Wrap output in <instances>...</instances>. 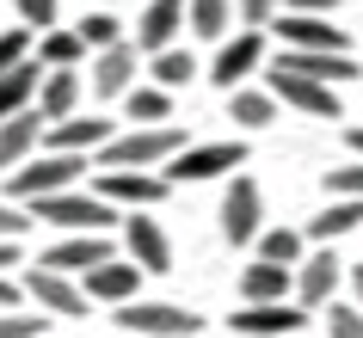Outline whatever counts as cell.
<instances>
[{
    "label": "cell",
    "instance_id": "cell-1",
    "mask_svg": "<svg viewBox=\"0 0 363 338\" xmlns=\"http://www.w3.org/2000/svg\"><path fill=\"white\" fill-rule=\"evenodd\" d=\"M191 142H185V130L179 123H135L130 135H111L105 148H99V167L105 172H154L167 167L172 154H185Z\"/></svg>",
    "mask_w": 363,
    "mask_h": 338
},
{
    "label": "cell",
    "instance_id": "cell-2",
    "mask_svg": "<svg viewBox=\"0 0 363 338\" xmlns=\"http://www.w3.org/2000/svg\"><path fill=\"white\" fill-rule=\"evenodd\" d=\"M86 154H50L43 148L38 160H25L19 172H6V191H13V203H43V197H62V191H80V179H86Z\"/></svg>",
    "mask_w": 363,
    "mask_h": 338
},
{
    "label": "cell",
    "instance_id": "cell-3",
    "mask_svg": "<svg viewBox=\"0 0 363 338\" xmlns=\"http://www.w3.org/2000/svg\"><path fill=\"white\" fill-rule=\"evenodd\" d=\"M31 215L50 227H62V234H111V227H123V209H111L99 191H62V197H43V203H31Z\"/></svg>",
    "mask_w": 363,
    "mask_h": 338
},
{
    "label": "cell",
    "instance_id": "cell-4",
    "mask_svg": "<svg viewBox=\"0 0 363 338\" xmlns=\"http://www.w3.org/2000/svg\"><path fill=\"white\" fill-rule=\"evenodd\" d=\"M111 320L123 326V338H197L203 332V314L172 308V301H142V295L111 308Z\"/></svg>",
    "mask_w": 363,
    "mask_h": 338
},
{
    "label": "cell",
    "instance_id": "cell-5",
    "mask_svg": "<svg viewBox=\"0 0 363 338\" xmlns=\"http://www.w3.org/2000/svg\"><path fill=\"white\" fill-rule=\"evenodd\" d=\"M234 167H247V142L240 135H228V142H191L185 154H172L160 172H167L172 185H203V179H222Z\"/></svg>",
    "mask_w": 363,
    "mask_h": 338
},
{
    "label": "cell",
    "instance_id": "cell-6",
    "mask_svg": "<svg viewBox=\"0 0 363 338\" xmlns=\"http://www.w3.org/2000/svg\"><path fill=\"white\" fill-rule=\"evenodd\" d=\"M259 234H265V191H259V179L234 172L228 197H222V240L228 246H252Z\"/></svg>",
    "mask_w": 363,
    "mask_h": 338
},
{
    "label": "cell",
    "instance_id": "cell-7",
    "mask_svg": "<svg viewBox=\"0 0 363 338\" xmlns=\"http://www.w3.org/2000/svg\"><path fill=\"white\" fill-rule=\"evenodd\" d=\"M19 289L31 295V308L50 320H80L86 314V289H80L74 277H62V271H43V264H31L19 277Z\"/></svg>",
    "mask_w": 363,
    "mask_h": 338
},
{
    "label": "cell",
    "instance_id": "cell-8",
    "mask_svg": "<svg viewBox=\"0 0 363 338\" xmlns=\"http://www.w3.org/2000/svg\"><path fill=\"white\" fill-rule=\"evenodd\" d=\"M339 283H345V259L333 246H320V252H308V259L296 264V301H302L308 314L333 308V301H339Z\"/></svg>",
    "mask_w": 363,
    "mask_h": 338
},
{
    "label": "cell",
    "instance_id": "cell-9",
    "mask_svg": "<svg viewBox=\"0 0 363 338\" xmlns=\"http://www.w3.org/2000/svg\"><path fill=\"white\" fill-rule=\"evenodd\" d=\"M99 197L111 209H123V215H135V209H154V203H167V191H172V179L167 172H105L99 179Z\"/></svg>",
    "mask_w": 363,
    "mask_h": 338
},
{
    "label": "cell",
    "instance_id": "cell-10",
    "mask_svg": "<svg viewBox=\"0 0 363 338\" xmlns=\"http://www.w3.org/2000/svg\"><path fill=\"white\" fill-rule=\"evenodd\" d=\"M271 98L289 105V111H302V117H345L339 111V86L308 80V74H289V68H271Z\"/></svg>",
    "mask_w": 363,
    "mask_h": 338
},
{
    "label": "cell",
    "instance_id": "cell-11",
    "mask_svg": "<svg viewBox=\"0 0 363 338\" xmlns=\"http://www.w3.org/2000/svg\"><path fill=\"white\" fill-rule=\"evenodd\" d=\"M123 259H130V264H142L148 277L172 271V240H167V227L154 222L148 209H135V215H123Z\"/></svg>",
    "mask_w": 363,
    "mask_h": 338
},
{
    "label": "cell",
    "instance_id": "cell-12",
    "mask_svg": "<svg viewBox=\"0 0 363 338\" xmlns=\"http://www.w3.org/2000/svg\"><path fill=\"white\" fill-rule=\"evenodd\" d=\"M259 62H265V31H247V25H240V31L216 50V62L203 68V74H210L222 93H234V86H247V74L259 68Z\"/></svg>",
    "mask_w": 363,
    "mask_h": 338
},
{
    "label": "cell",
    "instance_id": "cell-13",
    "mask_svg": "<svg viewBox=\"0 0 363 338\" xmlns=\"http://www.w3.org/2000/svg\"><path fill=\"white\" fill-rule=\"evenodd\" d=\"M308 326V308L302 301H265V308H240L228 320L234 338H296Z\"/></svg>",
    "mask_w": 363,
    "mask_h": 338
},
{
    "label": "cell",
    "instance_id": "cell-14",
    "mask_svg": "<svg viewBox=\"0 0 363 338\" xmlns=\"http://www.w3.org/2000/svg\"><path fill=\"white\" fill-rule=\"evenodd\" d=\"M105 259H117V246H111V234H62L50 252H43V271H62V277H86L93 264H105Z\"/></svg>",
    "mask_w": 363,
    "mask_h": 338
},
{
    "label": "cell",
    "instance_id": "cell-15",
    "mask_svg": "<svg viewBox=\"0 0 363 338\" xmlns=\"http://www.w3.org/2000/svg\"><path fill=\"white\" fill-rule=\"evenodd\" d=\"M271 31H277V43H284V50H339V56H351L345 25L320 19V13H289V19H271Z\"/></svg>",
    "mask_w": 363,
    "mask_h": 338
},
{
    "label": "cell",
    "instance_id": "cell-16",
    "mask_svg": "<svg viewBox=\"0 0 363 338\" xmlns=\"http://www.w3.org/2000/svg\"><path fill=\"white\" fill-rule=\"evenodd\" d=\"M135 74H142V50L135 38L111 43V50H99L93 56V93L99 98H130L135 93Z\"/></svg>",
    "mask_w": 363,
    "mask_h": 338
},
{
    "label": "cell",
    "instance_id": "cell-17",
    "mask_svg": "<svg viewBox=\"0 0 363 338\" xmlns=\"http://www.w3.org/2000/svg\"><path fill=\"white\" fill-rule=\"evenodd\" d=\"M185 6H191V0H148V6H142V19H135V50H142V56L172 50L179 31H185Z\"/></svg>",
    "mask_w": 363,
    "mask_h": 338
},
{
    "label": "cell",
    "instance_id": "cell-18",
    "mask_svg": "<svg viewBox=\"0 0 363 338\" xmlns=\"http://www.w3.org/2000/svg\"><path fill=\"white\" fill-rule=\"evenodd\" d=\"M142 264H130V259H105V264H93L86 277H80V289H86V301H105V308H123V301H135V289H142Z\"/></svg>",
    "mask_w": 363,
    "mask_h": 338
},
{
    "label": "cell",
    "instance_id": "cell-19",
    "mask_svg": "<svg viewBox=\"0 0 363 338\" xmlns=\"http://www.w3.org/2000/svg\"><path fill=\"white\" fill-rule=\"evenodd\" d=\"M271 68H289V74H308V80H326V86H351V80L363 74L351 56H339V50H284V56L271 62Z\"/></svg>",
    "mask_w": 363,
    "mask_h": 338
},
{
    "label": "cell",
    "instance_id": "cell-20",
    "mask_svg": "<svg viewBox=\"0 0 363 338\" xmlns=\"http://www.w3.org/2000/svg\"><path fill=\"white\" fill-rule=\"evenodd\" d=\"M111 117H62V123H50V135H43V148L50 154H99L105 142H111Z\"/></svg>",
    "mask_w": 363,
    "mask_h": 338
},
{
    "label": "cell",
    "instance_id": "cell-21",
    "mask_svg": "<svg viewBox=\"0 0 363 338\" xmlns=\"http://www.w3.org/2000/svg\"><path fill=\"white\" fill-rule=\"evenodd\" d=\"M240 301H247V308L296 301V271H289V264H271V259H252L247 271H240Z\"/></svg>",
    "mask_w": 363,
    "mask_h": 338
},
{
    "label": "cell",
    "instance_id": "cell-22",
    "mask_svg": "<svg viewBox=\"0 0 363 338\" xmlns=\"http://www.w3.org/2000/svg\"><path fill=\"white\" fill-rule=\"evenodd\" d=\"M43 123L38 111H19V117H6L0 123V172H19L25 160H38V148H43Z\"/></svg>",
    "mask_w": 363,
    "mask_h": 338
},
{
    "label": "cell",
    "instance_id": "cell-23",
    "mask_svg": "<svg viewBox=\"0 0 363 338\" xmlns=\"http://www.w3.org/2000/svg\"><path fill=\"white\" fill-rule=\"evenodd\" d=\"M80 111V74L74 68H43V86H38V117L43 123H62V117Z\"/></svg>",
    "mask_w": 363,
    "mask_h": 338
},
{
    "label": "cell",
    "instance_id": "cell-24",
    "mask_svg": "<svg viewBox=\"0 0 363 338\" xmlns=\"http://www.w3.org/2000/svg\"><path fill=\"white\" fill-rule=\"evenodd\" d=\"M351 227H363V197H326L320 215H308V240L314 246H333L339 234H351Z\"/></svg>",
    "mask_w": 363,
    "mask_h": 338
},
{
    "label": "cell",
    "instance_id": "cell-25",
    "mask_svg": "<svg viewBox=\"0 0 363 338\" xmlns=\"http://www.w3.org/2000/svg\"><path fill=\"white\" fill-rule=\"evenodd\" d=\"M38 86H43V62H19L0 74V123L19 111H38Z\"/></svg>",
    "mask_w": 363,
    "mask_h": 338
},
{
    "label": "cell",
    "instance_id": "cell-26",
    "mask_svg": "<svg viewBox=\"0 0 363 338\" xmlns=\"http://www.w3.org/2000/svg\"><path fill=\"white\" fill-rule=\"evenodd\" d=\"M228 117L247 135L252 130H271V123H277V98H271V86H265V93H259V86H234V93H228Z\"/></svg>",
    "mask_w": 363,
    "mask_h": 338
},
{
    "label": "cell",
    "instance_id": "cell-27",
    "mask_svg": "<svg viewBox=\"0 0 363 338\" xmlns=\"http://www.w3.org/2000/svg\"><path fill=\"white\" fill-rule=\"evenodd\" d=\"M185 25H191V38H203V43H228L234 0H191V6H185Z\"/></svg>",
    "mask_w": 363,
    "mask_h": 338
},
{
    "label": "cell",
    "instance_id": "cell-28",
    "mask_svg": "<svg viewBox=\"0 0 363 338\" xmlns=\"http://www.w3.org/2000/svg\"><path fill=\"white\" fill-rule=\"evenodd\" d=\"M148 74H154V86L179 93V86H191V80H197V56L172 43V50H160V56H148Z\"/></svg>",
    "mask_w": 363,
    "mask_h": 338
},
{
    "label": "cell",
    "instance_id": "cell-29",
    "mask_svg": "<svg viewBox=\"0 0 363 338\" xmlns=\"http://www.w3.org/2000/svg\"><path fill=\"white\" fill-rule=\"evenodd\" d=\"M38 62H43V68H80V62H86V43H80V31H68V25L43 31V38H38Z\"/></svg>",
    "mask_w": 363,
    "mask_h": 338
},
{
    "label": "cell",
    "instance_id": "cell-30",
    "mask_svg": "<svg viewBox=\"0 0 363 338\" xmlns=\"http://www.w3.org/2000/svg\"><path fill=\"white\" fill-rule=\"evenodd\" d=\"M259 259H271V264H289V271H296V264L308 259L302 252V234H296V227H265V234H259Z\"/></svg>",
    "mask_w": 363,
    "mask_h": 338
},
{
    "label": "cell",
    "instance_id": "cell-31",
    "mask_svg": "<svg viewBox=\"0 0 363 338\" xmlns=\"http://www.w3.org/2000/svg\"><path fill=\"white\" fill-rule=\"evenodd\" d=\"M123 111H130L135 123H167L172 117V93L167 86H135V93L123 98Z\"/></svg>",
    "mask_w": 363,
    "mask_h": 338
},
{
    "label": "cell",
    "instance_id": "cell-32",
    "mask_svg": "<svg viewBox=\"0 0 363 338\" xmlns=\"http://www.w3.org/2000/svg\"><path fill=\"white\" fill-rule=\"evenodd\" d=\"M80 31V43H86V50H111V43H123V19H117V13H86V19L74 25Z\"/></svg>",
    "mask_w": 363,
    "mask_h": 338
},
{
    "label": "cell",
    "instance_id": "cell-33",
    "mask_svg": "<svg viewBox=\"0 0 363 338\" xmlns=\"http://www.w3.org/2000/svg\"><path fill=\"white\" fill-rule=\"evenodd\" d=\"M326 320V338H363V308L357 301H333V308H320Z\"/></svg>",
    "mask_w": 363,
    "mask_h": 338
},
{
    "label": "cell",
    "instance_id": "cell-34",
    "mask_svg": "<svg viewBox=\"0 0 363 338\" xmlns=\"http://www.w3.org/2000/svg\"><path fill=\"white\" fill-rule=\"evenodd\" d=\"M0 338H50V314H19V308H6V314H0Z\"/></svg>",
    "mask_w": 363,
    "mask_h": 338
},
{
    "label": "cell",
    "instance_id": "cell-35",
    "mask_svg": "<svg viewBox=\"0 0 363 338\" xmlns=\"http://www.w3.org/2000/svg\"><path fill=\"white\" fill-rule=\"evenodd\" d=\"M13 13L25 19V31H38V38H43V31H56L62 6H56V0H13Z\"/></svg>",
    "mask_w": 363,
    "mask_h": 338
},
{
    "label": "cell",
    "instance_id": "cell-36",
    "mask_svg": "<svg viewBox=\"0 0 363 338\" xmlns=\"http://www.w3.org/2000/svg\"><path fill=\"white\" fill-rule=\"evenodd\" d=\"M326 197H363V160L326 172Z\"/></svg>",
    "mask_w": 363,
    "mask_h": 338
},
{
    "label": "cell",
    "instance_id": "cell-37",
    "mask_svg": "<svg viewBox=\"0 0 363 338\" xmlns=\"http://www.w3.org/2000/svg\"><path fill=\"white\" fill-rule=\"evenodd\" d=\"M277 6H284V0H234V19L247 25V31H265V25L277 19Z\"/></svg>",
    "mask_w": 363,
    "mask_h": 338
},
{
    "label": "cell",
    "instance_id": "cell-38",
    "mask_svg": "<svg viewBox=\"0 0 363 338\" xmlns=\"http://www.w3.org/2000/svg\"><path fill=\"white\" fill-rule=\"evenodd\" d=\"M31 62V31H0V74Z\"/></svg>",
    "mask_w": 363,
    "mask_h": 338
},
{
    "label": "cell",
    "instance_id": "cell-39",
    "mask_svg": "<svg viewBox=\"0 0 363 338\" xmlns=\"http://www.w3.org/2000/svg\"><path fill=\"white\" fill-rule=\"evenodd\" d=\"M38 222L25 203H0V240H25V227Z\"/></svg>",
    "mask_w": 363,
    "mask_h": 338
},
{
    "label": "cell",
    "instance_id": "cell-40",
    "mask_svg": "<svg viewBox=\"0 0 363 338\" xmlns=\"http://www.w3.org/2000/svg\"><path fill=\"white\" fill-rule=\"evenodd\" d=\"M339 6H351V0H289V13H320V19H333Z\"/></svg>",
    "mask_w": 363,
    "mask_h": 338
},
{
    "label": "cell",
    "instance_id": "cell-41",
    "mask_svg": "<svg viewBox=\"0 0 363 338\" xmlns=\"http://www.w3.org/2000/svg\"><path fill=\"white\" fill-rule=\"evenodd\" d=\"M19 301H25V289L6 277V271H0V314H6V308H19Z\"/></svg>",
    "mask_w": 363,
    "mask_h": 338
},
{
    "label": "cell",
    "instance_id": "cell-42",
    "mask_svg": "<svg viewBox=\"0 0 363 338\" xmlns=\"http://www.w3.org/2000/svg\"><path fill=\"white\" fill-rule=\"evenodd\" d=\"M19 264V240H0V271H13Z\"/></svg>",
    "mask_w": 363,
    "mask_h": 338
},
{
    "label": "cell",
    "instance_id": "cell-43",
    "mask_svg": "<svg viewBox=\"0 0 363 338\" xmlns=\"http://www.w3.org/2000/svg\"><path fill=\"white\" fill-rule=\"evenodd\" d=\"M345 142H351V154L363 160V123H351V130H345Z\"/></svg>",
    "mask_w": 363,
    "mask_h": 338
},
{
    "label": "cell",
    "instance_id": "cell-44",
    "mask_svg": "<svg viewBox=\"0 0 363 338\" xmlns=\"http://www.w3.org/2000/svg\"><path fill=\"white\" fill-rule=\"evenodd\" d=\"M351 295H357V308H363V264H351Z\"/></svg>",
    "mask_w": 363,
    "mask_h": 338
},
{
    "label": "cell",
    "instance_id": "cell-45",
    "mask_svg": "<svg viewBox=\"0 0 363 338\" xmlns=\"http://www.w3.org/2000/svg\"><path fill=\"white\" fill-rule=\"evenodd\" d=\"M197 338H234V332H197Z\"/></svg>",
    "mask_w": 363,
    "mask_h": 338
}]
</instances>
